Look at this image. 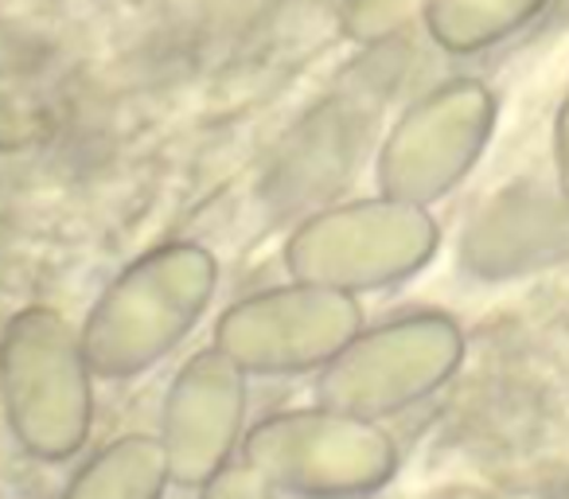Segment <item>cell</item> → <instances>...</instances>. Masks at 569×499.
Masks as SVG:
<instances>
[{
    "label": "cell",
    "mask_w": 569,
    "mask_h": 499,
    "mask_svg": "<svg viewBox=\"0 0 569 499\" xmlns=\"http://www.w3.org/2000/svg\"><path fill=\"white\" fill-rule=\"evenodd\" d=\"M465 363V332L437 309H418L359 336L320 371L317 402L359 418H395L426 402Z\"/></svg>",
    "instance_id": "cell-5"
},
{
    "label": "cell",
    "mask_w": 569,
    "mask_h": 499,
    "mask_svg": "<svg viewBox=\"0 0 569 499\" xmlns=\"http://www.w3.org/2000/svg\"><path fill=\"white\" fill-rule=\"evenodd\" d=\"M429 4L433 0H343L340 28L348 40L379 48L398 32H406L413 20H426Z\"/></svg>",
    "instance_id": "cell-11"
},
{
    "label": "cell",
    "mask_w": 569,
    "mask_h": 499,
    "mask_svg": "<svg viewBox=\"0 0 569 499\" xmlns=\"http://www.w3.org/2000/svg\"><path fill=\"white\" fill-rule=\"evenodd\" d=\"M172 483L160 437L126 433L102 445L67 483L63 499H164Z\"/></svg>",
    "instance_id": "cell-9"
},
{
    "label": "cell",
    "mask_w": 569,
    "mask_h": 499,
    "mask_svg": "<svg viewBox=\"0 0 569 499\" xmlns=\"http://www.w3.org/2000/svg\"><path fill=\"white\" fill-rule=\"evenodd\" d=\"M496 113V94L480 79H449L426 90L382 141L379 191L418 207L441 203L480 164Z\"/></svg>",
    "instance_id": "cell-6"
},
{
    "label": "cell",
    "mask_w": 569,
    "mask_h": 499,
    "mask_svg": "<svg viewBox=\"0 0 569 499\" xmlns=\"http://www.w3.org/2000/svg\"><path fill=\"white\" fill-rule=\"evenodd\" d=\"M363 328L359 297L340 289L289 281L234 301L214 325V348L227 351L246 375L325 371Z\"/></svg>",
    "instance_id": "cell-7"
},
{
    "label": "cell",
    "mask_w": 569,
    "mask_h": 499,
    "mask_svg": "<svg viewBox=\"0 0 569 499\" xmlns=\"http://www.w3.org/2000/svg\"><path fill=\"white\" fill-rule=\"evenodd\" d=\"M219 286V262L199 242H160L102 289L82 320L94 379H137L168 359L203 320Z\"/></svg>",
    "instance_id": "cell-1"
},
{
    "label": "cell",
    "mask_w": 569,
    "mask_h": 499,
    "mask_svg": "<svg viewBox=\"0 0 569 499\" xmlns=\"http://www.w3.org/2000/svg\"><path fill=\"white\" fill-rule=\"evenodd\" d=\"M242 460L277 491L305 499H359L395 480L398 449L371 418L309 406L261 418L242 437Z\"/></svg>",
    "instance_id": "cell-4"
},
{
    "label": "cell",
    "mask_w": 569,
    "mask_h": 499,
    "mask_svg": "<svg viewBox=\"0 0 569 499\" xmlns=\"http://www.w3.org/2000/svg\"><path fill=\"white\" fill-rule=\"evenodd\" d=\"M553 0H433L426 32L449 56H480L527 32Z\"/></svg>",
    "instance_id": "cell-10"
},
{
    "label": "cell",
    "mask_w": 569,
    "mask_h": 499,
    "mask_svg": "<svg viewBox=\"0 0 569 499\" xmlns=\"http://www.w3.org/2000/svg\"><path fill=\"white\" fill-rule=\"evenodd\" d=\"M199 499H277V488L258 472L253 465H246L242 457L230 460L227 468L211 476L207 483H199Z\"/></svg>",
    "instance_id": "cell-13"
},
{
    "label": "cell",
    "mask_w": 569,
    "mask_h": 499,
    "mask_svg": "<svg viewBox=\"0 0 569 499\" xmlns=\"http://www.w3.org/2000/svg\"><path fill=\"white\" fill-rule=\"evenodd\" d=\"M0 406L20 449L71 460L94 429V371L82 332L51 305L12 312L0 332Z\"/></svg>",
    "instance_id": "cell-2"
},
{
    "label": "cell",
    "mask_w": 569,
    "mask_h": 499,
    "mask_svg": "<svg viewBox=\"0 0 569 499\" xmlns=\"http://www.w3.org/2000/svg\"><path fill=\"white\" fill-rule=\"evenodd\" d=\"M553 157H558L561 183L569 191V98L558 106V118H553Z\"/></svg>",
    "instance_id": "cell-14"
},
{
    "label": "cell",
    "mask_w": 569,
    "mask_h": 499,
    "mask_svg": "<svg viewBox=\"0 0 569 499\" xmlns=\"http://www.w3.org/2000/svg\"><path fill=\"white\" fill-rule=\"evenodd\" d=\"M246 379L250 375L214 343L180 367L160 413V445L172 483L199 488L234 460L246 421Z\"/></svg>",
    "instance_id": "cell-8"
},
{
    "label": "cell",
    "mask_w": 569,
    "mask_h": 499,
    "mask_svg": "<svg viewBox=\"0 0 569 499\" xmlns=\"http://www.w3.org/2000/svg\"><path fill=\"white\" fill-rule=\"evenodd\" d=\"M437 246L441 227L429 207L379 191L309 214L284 242V270L293 281L359 297L410 281L433 262Z\"/></svg>",
    "instance_id": "cell-3"
},
{
    "label": "cell",
    "mask_w": 569,
    "mask_h": 499,
    "mask_svg": "<svg viewBox=\"0 0 569 499\" xmlns=\"http://www.w3.org/2000/svg\"><path fill=\"white\" fill-rule=\"evenodd\" d=\"M40 137L43 110L9 71H0V152H24Z\"/></svg>",
    "instance_id": "cell-12"
}]
</instances>
